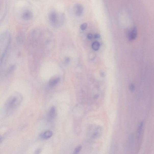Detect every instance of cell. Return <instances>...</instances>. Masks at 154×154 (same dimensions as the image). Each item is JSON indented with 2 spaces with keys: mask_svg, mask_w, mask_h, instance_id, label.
<instances>
[{
  "mask_svg": "<svg viewBox=\"0 0 154 154\" xmlns=\"http://www.w3.org/2000/svg\"><path fill=\"white\" fill-rule=\"evenodd\" d=\"M43 32L38 28L33 29L30 32L27 40L28 47L32 54L41 53V49Z\"/></svg>",
  "mask_w": 154,
  "mask_h": 154,
  "instance_id": "1",
  "label": "cell"
},
{
  "mask_svg": "<svg viewBox=\"0 0 154 154\" xmlns=\"http://www.w3.org/2000/svg\"><path fill=\"white\" fill-rule=\"evenodd\" d=\"M56 110L55 107H52L50 109L48 113V117L50 119H53L56 116Z\"/></svg>",
  "mask_w": 154,
  "mask_h": 154,
  "instance_id": "12",
  "label": "cell"
},
{
  "mask_svg": "<svg viewBox=\"0 0 154 154\" xmlns=\"http://www.w3.org/2000/svg\"><path fill=\"white\" fill-rule=\"evenodd\" d=\"M33 13L31 10L26 9L22 12L21 17L25 21H29L32 19L33 17Z\"/></svg>",
  "mask_w": 154,
  "mask_h": 154,
  "instance_id": "7",
  "label": "cell"
},
{
  "mask_svg": "<svg viewBox=\"0 0 154 154\" xmlns=\"http://www.w3.org/2000/svg\"><path fill=\"white\" fill-rule=\"evenodd\" d=\"M84 8L82 5L80 3H76L74 6V10L76 16H81L83 11Z\"/></svg>",
  "mask_w": 154,
  "mask_h": 154,
  "instance_id": "8",
  "label": "cell"
},
{
  "mask_svg": "<svg viewBox=\"0 0 154 154\" xmlns=\"http://www.w3.org/2000/svg\"><path fill=\"white\" fill-rule=\"evenodd\" d=\"M92 48L95 51H97L99 49L100 44L98 41H95L92 43Z\"/></svg>",
  "mask_w": 154,
  "mask_h": 154,
  "instance_id": "14",
  "label": "cell"
},
{
  "mask_svg": "<svg viewBox=\"0 0 154 154\" xmlns=\"http://www.w3.org/2000/svg\"><path fill=\"white\" fill-rule=\"evenodd\" d=\"M101 130L100 128L97 129L92 135V137L94 139H98L101 136L102 134Z\"/></svg>",
  "mask_w": 154,
  "mask_h": 154,
  "instance_id": "11",
  "label": "cell"
},
{
  "mask_svg": "<svg viewBox=\"0 0 154 154\" xmlns=\"http://www.w3.org/2000/svg\"><path fill=\"white\" fill-rule=\"evenodd\" d=\"M87 26V24L86 23H84L82 24L80 26V29L82 30H85L86 29Z\"/></svg>",
  "mask_w": 154,
  "mask_h": 154,
  "instance_id": "16",
  "label": "cell"
},
{
  "mask_svg": "<svg viewBox=\"0 0 154 154\" xmlns=\"http://www.w3.org/2000/svg\"><path fill=\"white\" fill-rule=\"evenodd\" d=\"M41 152V149H38L36 150L35 152V154H40Z\"/></svg>",
  "mask_w": 154,
  "mask_h": 154,
  "instance_id": "20",
  "label": "cell"
},
{
  "mask_svg": "<svg viewBox=\"0 0 154 154\" xmlns=\"http://www.w3.org/2000/svg\"><path fill=\"white\" fill-rule=\"evenodd\" d=\"M144 124L142 122L139 126L137 132V150L139 151L141 146L144 135Z\"/></svg>",
  "mask_w": 154,
  "mask_h": 154,
  "instance_id": "6",
  "label": "cell"
},
{
  "mask_svg": "<svg viewBox=\"0 0 154 154\" xmlns=\"http://www.w3.org/2000/svg\"><path fill=\"white\" fill-rule=\"evenodd\" d=\"M53 132L51 131L48 130L42 133L41 135V138L43 139H47L52 136Z\"/></svg>",
  "mask_w": 154,
  "mask_h": 154,
  "instance_id": "10",
  "label": "cell"
},
{
  "mask_svg": "<svg viewBox=\"0 0 154 154\" xmlns=\"http://www.w3.org/2000/svg\"><path fill=\"white\" fill-rule=\"evenodd\" d=\"M48 18L50 24L55 28L60 27L64 22V15L56 10L50 11L48 13Z\"/></svg>",
  "mask_w": 154,
  "mask_h": 154,
  "instance_id": "4",
  "label": "cell"
},
{
  "mask_svg": "<svg viewBox=\"0 0 154 154\" xmlns=\"http://www.w3.org/2000/svg\"><path fill=\"white\" fill-rule=\"evenodd\" d=\"M54 45L55 40L53 35L48 31L43 32L41 47V54H48L52 50Z\"/></svg>",
  "mask_w": 154,
  "mask_h": 154,
  "instance_id": "2",
  "label": "cell"
},
{
  "mask_svg": "<svg viewBox=\"0 0 154 154\" xmlns=\"http://www.w3.org/2000/svg\"><path fill=\"white\" fill-rule=\"evenodd\" d=\"M26 39L25 35L23 32L18 33L16 36V40L17 43L19 44H23Z\"/></svg>",
  "mask_w": 154,
  "mask_h": 154,
  "instance_id": "9",
  "label": "cell"
},
{
  "mask_svg": "<svg viewBox=\"0 0 154 154\" xmlns=\"http://www.w3.org/2000/svg\"><path fill=\"white\" fill-rule=\"evenodd\" d=\"M130 90L131 91H133L135 89V86L133 84L130 85Z\"/></svg>",
  "mask_w": 154,
  "mask_h": 154,
  "instance_id": "19",
  "label": "cell"
},
{
  "mask_svg": "<svg viewBox=\"0 0 154 154\" xmlns=\"http://www.w3.org/2000/svg\"><path fill=\"white\" fill-rule=\"evenodd\" d=\"M60 81V78H56L52 79L49 82V84L50 86L53 87L56 86Z\"/></svg>",
  "mask_w": 154,
  "mask_h": 154,
  "instance_id": "13",
  "label": "cell"
},
{
  "mask_svg": "<svg viewBox=\"0 0 154 154\" xmlns=\"http://www.w3.org/2000/svg\"><path fill=\"white\" fill-rule=\"evenodd\" d=\"M82 149V146L81 145L78 146L75 148L72 154H78L81 151Z\"/></svg>",
  "mask_w": 154,
  "mask_h": 154,
  "instance_id": "15",
  "label": "cell"
},
{
  "mask_svg": "<svg viewBox=\"0 0 154 154\" xmlns=\"http://www.w3.org/2000/svg\"><path fill=\"white\" fill-rule=\"evenodd\" d=\"M87 37L88 39L91 40L93 37V36L91 33H88L87 36Z\"/></svg>",
  "mask_w": 154,
  "mask_h": 154,
  "instance_id": "18",
  "label": "cell"
},
{
  "mask_svg": "<svg viewBox=\"0 0 154 154\" xmlns=\"http://www.w3.org/2000/svg\"><path fill=\"white\" fill-rule=\"evenodd\" d=\"M100 37V35L99 34H96L95 35L94 37L95 38H99Z\"/></svg>",
  "mask_w": 154,
  "mask_h": 154,
  "instance_id": "21",
  "label": "cell"
},
{
  "mask_svg": "<svg viewBox=\"0 0 154 154\" xmlns=\"http://www.w3.org/2000/svg\"><path fill=\"white\" fill-rule=\"evenodd\" d=\"M11 42V36L9 32L5 31L2 33L0 40L1 63L2 62L6 57Z\"/></svg>",
  "mask_w": 154,
  "mask_h": 154,
  "instance_id": "3",
  "label": "cell"
},
{
  "mask_svg": "<svg viewBox=\"0 0 154 154\" xmlns=\"http://www.w3.org/2000/svg\"><path fill=\"white\" fill-rule=\"evenodd\" d=\"M23 97L20 94L15 93L10 96L6 103V110L11 111L16 109L22 101Z\"/></svg>",
  "mask_w": 154,
  "mask_h": 154,
  "instance_id": "5",
  "label": "cell"
},
{
  "mask_svg": "<svg viewBox=\"0 0 154 154\" xmlns=\"http://www.w3.org/2000/svg\"><path fill=\"white\" fill-rule=\"evenodd\" d=\"M70 58L68 57H66L65 59V63H68L70 61Z\"/></svg>",
  "mask_w": 154,
  "mask_h": 154,
  "instance_id": "17",
  "label": "cell"
}]
</instances>
